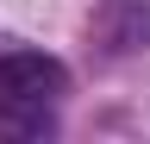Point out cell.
I'll return each instance as SVG.
<instances>
[{"label":"cell","mask_w":150,"mask_h":144,"mask_svg":"<svg viewBox=\"0 0 150 144\" xmlns=\"http://www.w3.org/2000/svg\"><path fill=\"white\" fill-rule=\"evenodd\" d=\"M69 88V69L44 50H0V113H44L50 94Z\"/></svg>","instance_id":"cell-1"},{"label":"cell","mask_w":150,"mask_h":144,"mask_svg":"<svg viewBox=\"0 0 150 144\" xmlns=\"http://www.w3.org/2000/svg\"><path fill=\"white\" fill-rule=\"evenodd\" d=\"M100 38H106V50H144L150 44V0H106Z\"/></svg>","instance_id":"cell-2"}]
</instances>
